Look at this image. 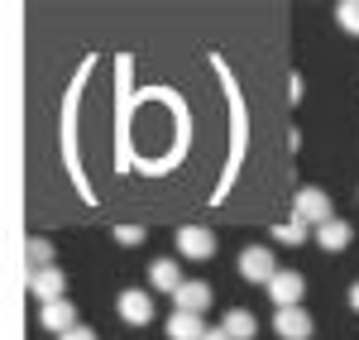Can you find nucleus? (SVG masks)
Wrapping results in <instances>:
<instances>
[{
  "label": "nucleus",
  "mask_w": 359,
  "mask_h": 340,
  "mask_svg": "<svg viewBox=\"0 0 359 340\" xmlns=\"http://www.w3.org/2000/svg\"><path fill=\"white\" fill-rule=\"evenodd\" d=\"M292 211H297V226L302 230H321L331 221V197H326L321 187H302L297 201H292Z\"/></svg>",
  "instance_id": "nucleus-1"
},
{
  "label": "nucleus",
  "mask_w": 359,
  "mask_h": 340,
  "mask_svg": "<svg viewBox=\"0 0 359 340\" xmlns=\"http://www.w3.org/2000/svg\"><path fill=\"white\" fill-rule=\"evenodd\" d=\"M115 312H120L125 326H149V321H154V292H144V287L120 292V297H115Z\"/></svg>",
  "instance_id": "nucleus-2"
},
{
  "label": "nucleus",
  "mask_w": 359,
  "mask_h": 340,
  "mask_svg": "<svg viewBox=\"0 0 359 340\" xmlns=\"http://www.w3.org/2000/svg\"><path fill=\"white\" fill-rule=\"evenodd\" d=\"M269 297L278 302V312L283 307H302V292H306V283H302V273H292V268H278L273 278H269Z\"/></svg>",
  "instance_id": "nucleus-3"
},
{
  "label": "nucleus",
  "mask_w": 359,
  "mask_h": 340,
  "mask_svg": "<svg viewBox=\"0 0 359 340\" xmlns=\"http://www.w3.org/2000/svg\"><path fill=\"white\" fill-rule=\"evenodd\" d=\"M240 273H245L249 283H269V278H273L278 273V259H273V250H269V245H254V250H245V254H240Z\"/></svg>",
  "instance_id": "nucleus-4"
},
{
  "label": "nucleus",
  "mask_w": 359,
  "mask_h": 340,
  "mask_svg": "<svg viewBox=\"0 0 359 340\" xmlns=\"http://www.w3.org/2000/svg\"><path fill=\"white\" fill-rule=\"evenodd\" d=\"M177 254L196 259V264L211 259V254H216V235H211L206 226H182V230H177Z\"/></svg>",
  "instance_id": "nucleus-5"
},
{
  "label": "nucleus",
  "mask_w": 359,
  "mask_h": 340,
  "mask_svg": "<svg viewBox=\"0 0 359 340\" xmlns=\"http://www.w3.org/2000/svg\"><path fill=\"white\" fill-rule=\"evenodd\" d=\"M62 287H67V278H62L57 268H39V273H29V292H34V302H39V307L62 302Z\"/></svg>",
  "instance_id": "nucleus-6"
},
{
  "label": "nucleus",
  "mask_w": 359,
  "mask_h": 340,
  "mask_svg": "<svg viewBox=\"0 0 359 340\" xmlns=\"http://www.w3.org/2000/svg\"><path fill=\"white\" fill-rule=\"evenodd\" d=\"M273 331L283 340H311V316H306V307H283V312H273Z\"/></svg>",
  "instance_id": "nucleus-7"
},
{
  "label": "nucleus",
  "mask_w": 359,
  "mask_h": 340,
  "mask_svg": "<svg viewBox=\"0 0 359 340\" xmlns=\"http://www.w3.org/2000/svg\"><path fill=\"white\" fill-rule=\"evenodd\" d=\"M172 302H177L172 312H192V316H201L206 307H211V287H206V283H196V278H192V283L182 278V287L172 292Z\"/></svg>",
  "instance_id": "nucleus-8"
},
{
  "label": "nucleus",
  "mask_w": 359,
  "mask_h": 340,
  "mask_svg": "<svg viewBox=\"0 0 359 340\" xmlns=\"http://www.w3.org/2000/svg\"><path fill=\"white\" fill-rule=\"evenodd\" d=\"M39 326H48V331L62 336V331L77 326V307H72L67 297H62V302H48V307H39Z\"/></svg>",
  "instance_id": "nucleus-9"
},
{
  "label": "nucleus",
  "mask_w": 359,
  "mask_h": 340,
  "mask_svg": "<svg viewBox=\"0 0 359 340\" xmlns=\"http://www.w3.org/2000/svg\"><path fill=\"white\" fill-rule=\"evenodd\" d=\"M149 283H154V292H177V287H182L177 259H154V264H149Z\"/></svg>",
  "instance_id": "nucleus-10"
},
{
  "label": "nucleus",
  "mask_w": 359,
  "mask_h": 340,
  "mask_svg": "<svg viewBox=\"0 0 359 340\" xmlns=\"http://www.w3.org/2000/svg\"><path fill=\"white\" fill-rule=\"evenodd\" d=\"M221 331H225L230 340H254V336H259V321H254V312H245V307H235V312H225Z\"/></svg>",
  "instance_id": "nucleus-11"
},
{
  "label": "nucleus",
  "mask_w": 359,
  "mask_h": 340,
  "mask_svg": "<svg viewBox=\"0 0 359 340\" xmlns=\"http://www.w3.org/2000/svg\"><path fill=\"white\" fill-rule=\"evenodd\" d=\"M201 336H206L201 316H192V312H172L168 316V340H201Z\"/></svg>",
  "instance_id": "nucleus-12"
},
{
  "label": "nucleus",
  "mask_w": 359,
  "mask_h": 340,
  "mask_svg": "<svg viewBox=\"0 0 359 340\" xmlns=\"http://www.w3.org/2000/svg\"><path fill=\"white\" fill-rule=\"evenodd\" d=\"M316 245H321V250H345V245H350V226H345V221H340V216H331V221H326V226L316 230Z\"/></svg>",
  "instance_id": "nucleus-13"
},
{
  "label": "nucleus",
  "mask_w": 359,
  "mask_h": 340,
  "mask_svg": "<svg viewBox=\"0 0 359 340\" xmlns=\"http://www.w3.org/2000/svg\"><path fill=\"white\" fill-rule=\"evenodd\" d=\"M53 240H43V235H34L25 245V259H29V273H39V268H53Z\"/></svg>",
  "instance_id": "nucleus-14"
},
{
  "label": "nucleus",
  "mask_w": 359,
  "mask_h": 340,
  "mask_svg": "<svg viewBox=\"0 0 359 340\" xmlns=\"http://www.w3.org/2000/svg\"><path fill=\"white\" fill-rule=\"evenodd\" d=\"M335 20H340L345 34H355V39H359V0H345V5L335 10Z\"/></svg>",
  "instance_id": "nucleus-15"
},
{
  "label": "nucleus",
  "mask_w": 359,
  "mask_h": 340,
  "mask_svg": "<svg viewBox=\"0 0 359 340\" xmlns=\"http://www.w3.org/2000/svg\"><path fill=\"white\" fill-rule=\"evenodd\" d=\"M273 240H278V245H302V240H306V230L297 226V221H292V226H278V230H273Z\"/></svg>",
  "instance_id": "nucleus-16"
},
{
  "label": "nucleus",
  "mask_w": 359,
  "mask_h": 340,
  "mask_svg": "<svg viewBox=\"0 0 359 340\" xmlns=\"http://www.w3.org/2000/svg\"><path fill=\"white\" fill-rule=\"evenodd\" d=\"M115 240H120V245H139L144 230H139V226H115Z\"/></svg>",
  "instance_id": "nucleus-17"
},
{
  "label": "nucleus",
  "mask_w": 359,
  "mask_h": 340,
  "mask_svg": "<svg viewBox=\"0 0 359 340\" xmlns=\"http://www.w3.org/2000/svg\"><path fill=\"white\" fill-rule=\"evenodd\" d=\"M57 340H96V336H91L86 326H72V331H62V336H57Z\"/></svg>",
  "instance_id": "nucleus-18"
},
{
  "label": "nucleus",
  "mask_w": 359,
  "mask_h": 340,
  "mask_svg": "<svg viewBox=\"0 0 359 340\" xmlns=\"http://www.w3.org/2000/svg\"><path fill=\"white\" fill-rule=\"evenodd\" d=\"M201 340H230V336H225L221 326H206V336H201Z\"/></svg>",
  "instance_id": "nucleus-19"
},
{
  "label": "nucleus",
  "mask_w": 359,
  "mask_h": 340,
  "mask_svg": "<svg viewBox=\"0 0 359 340\" xmlns=\"http://www.w3.org/2000/svg\"><path fill=\"white\" fill-rule=\"evenodd\" d=\"M350 307H355V312H359V283L350 287Z\"/></svg>",
  "instance_id": "nucleus-20"
}]
</instances>
